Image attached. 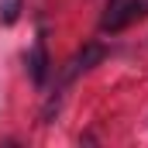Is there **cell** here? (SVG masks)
Masks as SVG:
<instances>
[{
  "instance_id": "obj_1",
  "label": "cell",
  "mask_w": 148,
  "mask_h": 148,
  "mask_svg": "<svg viewBox=\"0 0 148 148\" xmlns=\"http://www.w3.org/2000/svg\"><path fill=\"white\" fill-rule=\"evenodd\" d=\"M141 17H148V0H110V7L100 21V31L117 35V31H124L127 24L141 21Z\"/></svg>"
},
{
  "instance_id": "obj_2",
  "label": "cell",
  "mask_w": 148,
  "mask_h": 148,
  "mask_svg": "<svg viewBox=\"0 0 148 148\" xmlns=\"http://www.w3.org/2000/svg\"><path fill=\"white\" fill-rule=\"evenodd\" d=\"M100 59H103V45H100V41H90V45H83V48L76 52L73 59L66 62V69H62V83H73L76 76H83L86 69H93Z\"/></svg>"
},
{
  "instance_id": "obj_3",
  "label": "cell",
  "mask_w": 148,
  "mask_h": 148,
  "mask_svg": "<svg viewBox=\"0 0 148 148\" xmlns=\"http://www.w3.org/2000/svg\"><path fill=\"white\" fill-rule=\"evenodd\" d=\"M24 66H28V76H31V83H38V86H41V83L48 79V52H45V41H41V38L31 45V52H28Z\"/></svg>"
},
{
  "instance_id": "obj_4",
  "label": "cell",
  "mask_w": 148,
  "mask_h": 148,
  "mask_svg": "<svg viewBox=\"0 0 148 148\" xmlns=\"http://www.w3.org/2000/svg\"><path fill=\"white\" fill-rule=\"evenodd\" d=\"M21 10H24V0H0V24H17V17H21Z\"/></svg>"
}]
</instances>
